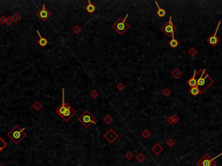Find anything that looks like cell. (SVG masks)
I'll use <instances>...</instances> for the list:
<instances>
[{
  "instance_id": "obj_1",
  "label": "cell",
  "mask_w": 222,
  "mask_h": 166,
  "mask_svg": "<svg viewBox=\"0 0 222 166\" xmlns=\"http://www.w3.org/2000/svg\"><path fill=\"white\" fill-rule=\"evenodd\" d=\"M56 113L63 118L64 121H69L72 116L76 114V111L74 110L70 106L65 103V98H64V89H63V103L57 109Z\"/></svg>"
},
{
  "instance_id": "obj_2",
  "label": "cell",
  "mask_w": 222,
  "mask_h": 166,
  "mask_svg": "<svg viewBox=\"0 0 222 166\" xmlns=\"http://www.w3.org/2000/svg\"><path fill=\"white\" fill-rule=\"evenodd\" d=\"M7 136L15 144H18L23 138H24V137L26 136V133L24 132V128L20 129L18 126H15L12 128V130L7 134Z\"/></svg>"
},
{
  "instance_id": "obj_3",
  "label": "cell",
  "mask_w": 222,
  "mask_h": 166,
  "mask_svg": "<svg viewBox=\"0 0 222 166\" xmlns=\"http://www.w3.org/2000/svg\"><path fill=\"white\" fill-rule=\"evenodd\" d=\"M205 70H206V69H202L201 75L199 76V77H198V79H197V87L199 88L200 93H204L205 91L207 90V88L209 87L213 83V82H207V80L209 79V75H208V74L204 75Z\"/></svg>"
},
{
  "instance_id": "obj_4",
  "label": "cell",
  "mask_w": 222,
  "mask_h": 166,
  "mask_svg": "<svg viewBox=\"0 0 222 166\" xmlns=\"http://www.w3.org/2000/svg\"><path fill=\"white\" fill-rule=\"evenodd\" d=\"M128 17H129V14H127L124 18H119L118 20L114 23L113 29L115 30H116L120 35H122L129 28V25L126 23V19Z\"/></svg>"
},
{
  "instance_id": "obj_5",
  "label": "cell",
  "mask_w": 222,
  "mask_h": 166,
  "mask_svg": "<svg viewBox=\"0 0 222 166\" xmlns=\"http://www.w3.org/2000/svg\"><path fill=\"white\" fill-rule=\"evenodd\" d=\"M78 120L80 121L84 126L88 127V126H89V125H90L91 123H95V122H96V118H95L94 116L91 115V113H89L88 111H85V112L78 118Z\"/></svg>"
},
{
  "instance_id": "obj_6",
  "label": "cell",
  "mask_w": 222,
  "mask_h": 166,
  "mask_svg": "<svg viewBox=\"0 0 222 166\" xmlns=\"http://www.w3.org/2000/svg\"><path fill=\"white\" fill-rule=\"evenodd\" d=\"M220 155H222V153H220V155H218L216 157H211L208 154H206L199 161H198L197 164L199 166H215L216 165L215 159L217 158V157H219Z\"/></svg>"
},
{
  "instance_id": "obj_7",
  "label": "cell",
  "mask_w": 222,
  "mask_h": 166,
  "mask_svg": "<svg viewBox=\"0 0 222 166\" xmlns=\"http://www.w3.org/2000/svg\"><path fill=\"white\" fill-rule=\"evenodd\" d=\"M162 30L166 35V36H172V38L174 37V32L176 31V28L174 27L173 23H172V17H169L168 23H166L165 25L162 27Z\"/></svg>"
},
{
  "instance_id": "obj_8",
  "label": "cell",
  "mask_w": 222,
  "mask_h": 166,
  "mask_svg": "<svg viewBox=\"0 0 222 166\" xmlns=\"http://www.w3.org/2000/svg\"><path fill=\"white\" fill-rule=\"evenodd\" d=\"M220 21H219V23H218V26L217 28H216V30H215V33H213V34H212V35H210L209 37L207 38V43H208V44H210V45L212 46V47H215V46L217 45L218 43L220 42V39L219 37H218L217 35V32L218 30H219V28H220Z\"/></svg>"
},
{
  "instance_id": "obj_9",
  "label": "cell",
  "mask_w": 222,
  "mask_h": 166,
  "mask_svg": "<svg viewBox=\"0 0 222 166\" xmlns=\"http://www.w3.org/2000/svg\"><path fill=\"white\" fill-rule=\"evenodd\" d=\"M50 15H51V13H50L48 10H47V9L45 8V5H44V4L43 5V9H42L41 10H39V12L37 13V16L43 21H45L46 19H47V18L50 17Z\"/></svg>"
},
{
  "instance_id": "obj_10",
  "label": "cell",
  "mask_w": 222,
  "mask_h": 166,
  "mask_svg": "<svg viewBox=\"0 0 222 166\" xmlns=\"http://www.w3.org/2000/svg\"><path fill=\"white\" fill-rule=\"evenodd\" d=\"M104 137H105V138H106L107 140H109L110 143H113L114 141L117 138L118 135H117V134H116V132L112 130V129H110V130H109V131H108L105 135H104Z\"/></svg>"
},
{
  "instance_id": "obj_11",
  "label": "cell",
  "mask_w": 222,
  "mask_h": 166,
  "mask_svg": "<svg viewBox=\"0 0 222 166\" xmlns=\"http://www.w3.org/2000/svg\"><path fill=\"white\" fill-rule=\"evenodd\" d=\"M196 74H197V72H196V71H194V76H193L192 78H190L189 80L187 81V83H188V85H189L190 87H196V86H197Z\"/></svg>"
},
{
  "instance_id": "obj_12",
  "label": "cell",
  "mask_w": 222,
  "mask_h": 166,
  "mask_svg": "<svg viewBox=\"0 0 222 166\" xmlns=\"http://www.w3.org/2000/svg\"><path fill=\"white\" fill-rule=\"evenodd\" d=\"M37 35H38V37H39V41H38V43H39V45L41 46V47H44V46H46L47 44H48V41L46 40L45 38L43 37L42 35H40V32L39 31H37Z\"/></svg>"
},
{
  "instance_id": "obj_13",
  "label": "cell",
  "mask_w": 222,
  "mask_h": 166,
  "mask_svg": "<svg viewBox=\"0 0 222 166\" xmlns=\"http://www.w3.org/2000/svg\"><path fill=\"white\" fill-rule=\"evenodd\" d=\"M155 4H156V6L158 7V10H157V15H158V17H165V15H166V10H163V9H162V8L160 7L157 2H155Z\"/></svg>"
},
{
  "instance_id": "obj_14",
  "label": "cell",
  "mask_w": 222,
  "mask_h": 166,
  "mask_svg": "<svg viewBox=\"0 0 222 166\" xmlns=\"http://www.w3.org/2000/svg\"><path fill=\"white\" fill-rule=\"evenodd\" d=\"M190 93L192 94L193 96H197L198 94H199L200 93V90H199V88L198 87H191L189 90Z\"/></svg>"
},
{
  "instance_id": "obj_15",
  "label": "cell",
  "mask_w": 222,
  "mask_h": 166,
  "mask_svg": "<svg viewBox=\"0 0 222 166\" xmlns=\"http://www.w3.org/2000/svg\"><path fill=\"white\" fill-rule=\"evenodd\" d=\"M86 10H87L88 12H89V13H92V12H94V11L96 10V7H95V5L92 4L90 1H88V6L86 7Z\"/></svg>"
},
{
  "instance_id": "obj_16",
  "label": "cell",
  "mask_w": 222,
  "mask_h": 166,
  "mask_svg": "<svg viewBox=\"0 0 222 166\" xmlns=\"http://www.w3.org/2000/svg\"><path fill=\"white\" fill-rule=\"evenodd\" d=\"M169 45L171 46L172 48H176V47H178V45H179V43H178V41L175 39L174 37L172 38V40L169 42Z\"/></svg>"
},
{
  "instance_id": "obj_17",
  "label": "cell",
  "mask_w": 222,
  "mask_h": 166,
  "mask_svg": "<svg viewBox=\"0 0 222 166\" xmlns=\"http://www.w3.org/2000/svg\"><path fill=\"white\" fill-rule=\"evenodd\" d=\"M6 145H7V143H6L5 140H3L2 138H0V151H2L3 149L5 148Z\"/></svg>"
},
{
  "instance_id": "obj_18",
  "label": "cell",
  "mask_w": 222,
  "mask_h": 166,
  "mask_svg": "<svg viewBox=\"0 0 222 166\" xmlns=\"http://www.w3.org/2000/svg\"><path fill=\"white\" fill-rule=\"evenodd\" d=\"M112 120H113V119H112V118H111L109 115L106 116V118H104V122L107 124H110L111 122H112Z\"/></svg>"
},
{
  "instance_id": "obj_19",
  "label": "cell",
  "mask_w": 222,
  "mask_h": 166,
  "mask_svg": "<svg viewBox=\"0 0 222 166\" xmlns=\"http://www.w3.org/2000/svg\"><path fill=\"white\" fill-rule=\"evenodd\" d=\"M19 19H20V17L18 16V13H16L15 15H14V17H13V20H15V22H18Z\"/></svg>"
},
{
  "instance_id": "obj_20",
  "label": "cell",
  "mask_w": 222,
  "mask_h": 166,
  "mask_svg": "<svg viewBox=\"0 0 222 166\" xmlns=\"http://www.w3.org/2000/svg\"><path fill=\"white\" fill-rule=\"evenodd\" d=\"M0 166H2V165H1V164H0Z\"/></svg>"
}]
</instances>
